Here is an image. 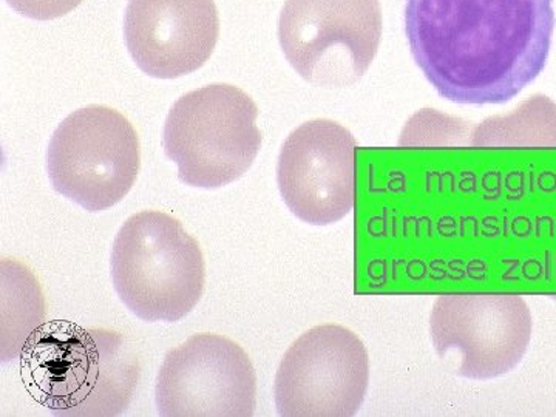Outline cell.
<instances>
[{
	"instance_id": "1",
	"label": "cell",
	"mask_w": 556,
	"mask_h": 417,
	"mask_svg": "<svg viewBox=\"0 0 556 417\" xmlns=\"http://www.w3.org/2000/svg\"><path fill=\"white\" fill-rule=\"evenodd\" d=\"M555 30L552 0H407L405 33L439 97L506 104L541 75Z\"/></svg>"
},
{
	"instance_id": "2",
	"label": "cell",
	"mask_w": 556,
	"mask_h": 417,
	"mask_svg": "<svg viewBox=\"0 0 556 417\" xmlns=\"http://www.w3.org/2000/svg\"><path fill=\"white\" fill-rule=\"evenodd\" d=\"M24 386L54 416H119L138 386L139 365L126 339L104 328L53 320L21 351Z\"/></svg>"
},
{
	"instance_id": "3",
	"label": "cell",
	"mask_w": 556,
	"mask_h": 417,
	"mask_svg": "<svg viewBox=\"0 0 556 417\" xmlns=\"http://www.w3.org/2000/svg\"><path fill=\"white\" fill-rule=\"evenodd\" d=\"M203 252L181 223L159 211L131 215L112 249V280L121 302L144 321H174L199 305Z\"/></svg>"
},
{
	"instance_id": "4",
	"label": "cell",
	"mask_w": 556,
	"mask_h": 417,
	"mask_svg": "<svg viewBox=\"0 0 556 417\" xmlns=\"http://www.w3.org/2000/svg\"><path fill=\"white\" fill-rule=\"evenodd\" d=\"M258 109L229 84L189 91L175 102L164 124V152L177 163L179 181L218 189L243 177L257 159L262 134Z\"/></svg>"
},
{
	"instance_id": "5",
	"label": "cell",
	"mask_w": 556,
	"mask_h": 417,
	"mask_svg": "<svg viewBox=\"0 0 556 417\" xmlns=\"http://www.w3.org/2000/svg\"><path fill=\"white\" fill-rule=\"evenodd\" d=\"M382 27L379 0H287L278 17V42L303 79L342 89L368 72Z\"/></svg>"
},
{
	"instance_id": "6",
	"label": "cell",
	"mask_w": 556,
	"mask_h": 417,
	"mask_svg": "<svg viewBox=\"0 0 556 417\" xmlns=\"http://www.w3.org/2000/svg\"><path fill=\"white\" fill-rule=\"evenodd\" d=\"M139 164L137 130L126 116L105 105L70 113L47 150L54 190L89 212L118 204L134 188Z\"/></svg>"
},
{
	"instance_id": "7",
	"label": "cell",
	"mask_w": 556,
	"mask_h": 417,
	"mask_svg": "<svg viewBox=\"0 0 556 417\" xmlns=\"http://www.w3.org/2000/svg\"><path fill=\"white\" fill-rule=\"evenodd\" d=\"M368 351L353 331L321 325L295 340L274 386L278 415L351 417L367 396Z\"/></svg>"
},
{
	"instance_id": "8",
	"label": "cell",
	"mask_w": 556,
	"mask_h": 417,
	"mask_svg": "<svg viewBox=\"0 0 556 417\" xmlns=\"http://www.w3.org/2000/svg\"><path fill=\"white\" fill-rule=\"evenodd\" d=\"M439 357L467 379L500 378L525 357L532 314L518 295H442L430 316Z\"/></svg>"
},
{
	"instance_id": "9",
	"label": "cell",
	"mask_w": 556,
	"mask_h": 417,
	"mask_svg": "<svg viewBox=\"0 0 556 417\" xmlns=\"http://www.w3.org/2000/svg\"><path fill=\"white\" fill-rule=\"evenodd\" d=\"M257 376L243 348L217 334H195L167 351L155 399L164 417H249Z\"/></svg>"
},
{
	"instance_id": "10",
	"label": "cell",
	"mask_w": 556,
	"mask_h": 417,
	"mask_svg": "<svg viewBox=\"0 0 556 417\" xmlns=\"http://www.w3.org/2000/svg\"><path fill=\"white\" fill-rule=\"evenodd\" d=\"M356 139L331 119L302 124L281 146L277 182L289 211L302 222L327 226L356 203Z\"/></svg>"
},
{
	"instance_id": "11",
	"label": "cell",
	"mask_w": 556,
	"mask_h": 417,
	"mask_svg": "<svg viewBox=\"0 0 556 417\" xmlns=\"http://www.w3.org/2000/svg\"><path fill=\"white\" fill-rule=\"evenodd\" d=\"M219 17L214 0H129L124 38L135 64L156 79H177L214 53Z\"/></svg>"
},
{
	"instance_id": "12",
	"label": "cell",
	"mask_w": 556,
	"mask_h": 417,
	"mask_svg": "<svg viewBox=\"0 0 556 417\" xmlns=\"http://www.w3.org/2000/svg\"><path fill=\"white\" fill-rule=\"evenodd\" d=\"M475 146H556V105L532 98L508 118L486 119L475 134Z\"/></svg>"
},
{
	"instance_id": "13",
	"label": "cell",
	"mask_w": 556,
	"mask_h": 417,
	"mask_svg": "<svg viewBox=\"0 0 556 417\" xmlns=\"http://www.w3.org/2000/svg\"><path fill=\"white\" fill-rule=\"evenodd\" d=\"M84 0H7V3L22 14L35 21H53L78 9Z\"/></svg>"
}]
</instances>
